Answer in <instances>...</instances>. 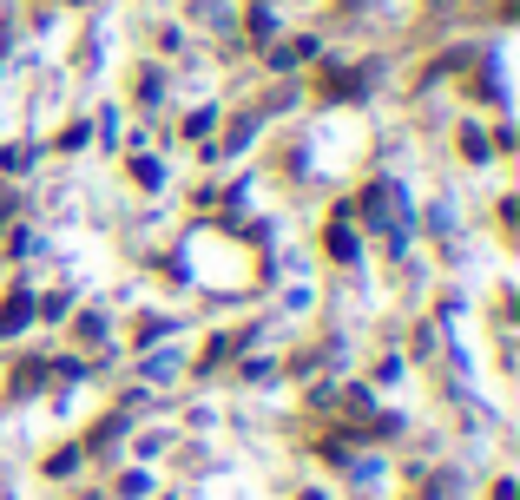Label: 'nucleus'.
<instances>
[{
  "label": "nucleus",
  "mask_w": 520,
  "mask_h": 500,
  "mask_svg": "<svg viewBox=\"0 0 520 500\" xmlns=\"http://www.w3.org/2000/svg\"><path fill=\"white\" fill-rule=\"evenodd\" d=\"M27 310H33L27 297H7V310H0V336H14V329L27 323Z\"/></svg>",
  "instance_id": "1"
}]
</instances>
